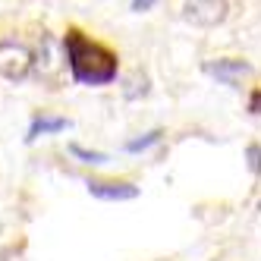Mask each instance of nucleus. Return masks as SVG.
<instances>
[{
    "instance_id": "nucleus-11",
    "label": "nucleus",
    "mask_w": 261,
    "mask_h": 261,
    "mask_svg": "<svg viewBox=\"0 0 261 261\" xmlns=\"http://www.w3.org/2000/svg\"><path fill=\"white\" fill-rule=\"evenodd\" d=\"M246 161H249V170L258 176L261 173V145H249L246 148Z\"/></svg>"
},
{
    "instance_id": "nucleus-13",
    "label": "nucleus",
    "mask_w": 261,
    "mask_h": 261,
    "mask_svg": "<svg viewBox=\"0 0 261 261\" xmlns=\"http://www.w3.org/2000/svg\"><path fill=\"white\" fill-rule=\"evenodd\" d=\"M249 110H252V114H261V91H255V95H252V101H249Z\"/></svg>"
},
{
    "instance_id": "nucleus-4",
    "label": "nucleus",
    "mask_w": 261,
    "mask_h": 261,
    "mask_svg": "<svg viewBox=\"0 0 261 261\" xmlns=\"http://www.w3.org/2000/svg\"><path fill=\"white\" fill-rule=\"evenodd\" d=\"M88 192L101 201H133L139 198V186L117 179H88Z\"/></svg>"
},
{
    "instance_id": "nucleus-10",
    "label": "nucleus",
    "mask_w": 261,
    "mask_h": 261,
    "mask_svg": "<svg viewBox=\"0 0 261 261\" xmlns=\"http://www.w3.org/2000/svg\"><path fill=\"white\" fill-rule=\"evenodd\" d=\"M69 154H72V158H79L82 164H104V161H107L104 151H88V148H82V145H76V142L69 145Z\"/></svg>"
},
{
    "instance_id": "nucleus-1",
    "label": "nucleus",
    "mask_w": 261,
    "mask_h": 261,
    "mask_svg": "<svg viewBox=\"0 0 261 261\" xmlns=\"http://www.w3.org/2000/svg\"><path fill=\"white\" fill-rule=\"evenodd\" d=\"M63 54L72 79L82 85H107L117 79V54L107 50L98 41H88L82 32H66L63 38Z\"/></svg>"
},
{
    "instance_id": "nucleus-7",
    "label": "nucleus",
    "mask_w": 261,
    "mask_h": 261,
    "mask_svg": "<svg viewBox=\"0 0 261 261\" xmlns=\"http://www.w3.org/2000/svg\"><path fill=\"white\" fill-rule=\"evenodd\" d=\"M148 88H151V85H148V76H145L142 69H133V72L123 79V98H126V101H139V98L148 95Z\"/></svg>"
},
{
    "instance_id": "nucleus-9",
    "label": "nucleus",
    "mask_w": 261,
    "mask_h": 261,
    "mask_svg": "<svg viewBox=\"0 0 261 261\" xmlns=\"http://www.w3.org/2000/svg\"><path fill=\"white\" fill-rule=\"evenodd\" d=\"M164 139V129H151V133H145L142 139H133V142H126V151H133V154H139V151H145V148H151V145H158Z\"/></svg>"
},
{
    "instance_id": "nucleus-8",
    "label": "nucleus",
    "mask_w": 261,
    "mask_h": 261,
    "mask_svg": "<svg viewBox=\"0 0 261 261\" xmlns=\"http://www.w3.org/2000/svg\"><path fill=\"white\" fill-rule=\"evenodd\" d=\"M50 47H54V41L44 35V38H41V47H38V60H35V63H38V72H41V76H54V69H57V60L50 57Z\"/></svg>"
},
{
    "instance_id": "nucleus-5",
    "label": "nucleus",
    "mask_w": 261,
    "mask_h": 261,
    "mask_svg": "<svg viewBox=\"0 0 261 261\" xmlns=\"http://www.w3.org/2000/svg\"><path fill=\"white\" fill-rule=\"evenodd\" d=\"M204 72L208 76H214L217 82H223V85H239L246 76H252V66L246 63V60H214V63H204Z\"/></svg>"
},
{
    "instance_id": "nucleus-2",
    "label": "nucleus",
    "mask_w": 261,
    "mask_h": 261,
    "mask_svg": "<svg viewBox=\"0 0 261 261\" xmlns=\"http://www.w3.org/2000/svg\"><path fill=\"white\" fill-rule=\"evenodd\" d=\"M35 69V54L19 44V41H0V76L10 82L29 79V72Z\"/></svg>"
},
{
    "instance_id": "nucleus-12",
    "label": "nucleus",
    "mask_w": 261,
    "mask_h": 261,
    "mask_svg": "<svg viewBox=\"0 0 261 261\" xmlns=\"http://www.w3.org/2000/svg\"><path fill=\"white\" fill-rule=\"evenodd\" d=\"M154 4H158V0H133V10L136 13H145V10H151Z\"/></svg>"
},
{
    "instance_id": "nucleus-3",
    "label": "nucleus",
    "mask_w": 261,
    "mask_h": 261,
    "mask_svg": "<svg viewBox=\"0 0 261 261\" xmlns=\"http://www.w3.org/2000/svg\"><path fill=\"white\" fill-rule=\"evenodd\" d=\"M230 16L227 0H186L182 4V19L198 29H214Z\"/></svg>"
},
{
    "instance_id": "nucleus-6",
    "label": "nucleus",
    "mask_w": 261,
    "mask_h": 261,
    "mask_svg": "<svg viewBox=\"0 0 261 261\" xmlns=\"http://www.w3.org/2000/svg\"><path fill=\"white\" fill-rule=\"evenodd\" d=\"M63 129H69V120L66 117H35L25 142H35L38 136H50V133H63Z\"/></svg>"
}]
</instances>
